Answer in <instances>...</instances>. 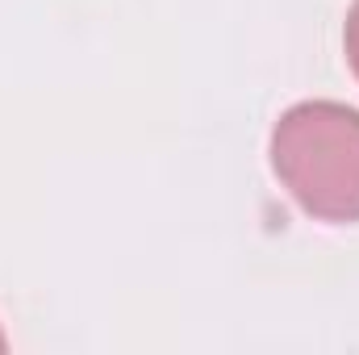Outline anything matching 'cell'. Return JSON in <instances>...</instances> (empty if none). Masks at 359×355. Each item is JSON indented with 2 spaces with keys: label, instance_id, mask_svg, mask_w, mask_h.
<instances>
[{
  "label": "cell",
  "instance_id": "obj_2",
  "mask_svg": "<svg viewBox=\"0 0 359 355\" xmlns=\"http://www.w3.org/2000/svg\"><path fill=\"white\" fill-rule=\"evenodd\" d=\"M343 51H347V63H351V72H355V80H359V0L351 4L347 25H343Z\"/></svg>",
  "mask_w": 359,
  "mask_h": 355
},
{
  "label": "cell",
  "instance_id": "obj_1",
  "mask_svg": "<svg viewBox=\"0 0 359 355\" xmlns=\"http://www.w3.org/2000/svg\"><path fill=\"white\" fill-rule=\"evenodd\" d=\"M271 172L318 222H359V109L301 100L271 126Z\"/></svg>",
  "mask_w": 359,
  "mask_h": 355
},
{
  "label": "cell",
  "instance_id": "obj_3",
  "mask_svg": "<svg viewBox=\"0 0 359 355\" xmlns=\"http://www.w3.org/2000/svg\"><path fill=\"white\" fill-rule=\"evenodd\" d=\"M4 347H8V343H4V330H0V351H4Z\"/></svg>",
  "mask_w": 359,
  "mask_h": 355
}]
</instances>
